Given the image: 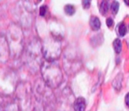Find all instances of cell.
Listing matches in <instances>:
<instances>
[{
  "instance_id": "cell-6",
  "label": "cell",
  "mask_w": 129,
  "mask_h": 111,
  "mask_svg": "<svg viewBox=\"0 0 129 111\" xmlns=\"http://www.w3.org/2000/svg\"><path fill=\"white\" fill-rule=\"evenodd\" d=\"M89 26L92 28V30L98 31L101 27V21H100V20H99V18H97L96 16L91 17L89 20Z\"/></svg>"
},
{
  "instance_id": "cell-2",
  "label": "cell",
  "mask_w": 129,
  "mask_h": 111,
  "mask_svg": "<svg viewBox=\"0 0 129 111\" xmlns=\"http://www.w3.org/2000/svg\"><path fill=\"white\" fill-rule=\"evenodd\" d=\"M6 37L9 46L10 55L14 58L19 57L23 50V34L21 29L15 24H12L8 28Z\"/></svg>"
},
{
  "instance_id": "cell-7",
  "label": "cell",
  "mask_w": 129,
  "mask_h": 111,
  "mask_svg": "<svg viewBox=\"0 0 129 111\" xmlns=\"http://www.w3.org/2000/svg\"><path fill=\"white\" fill-rule=\"evenodd\" d=\"M122 82H123V77H122V74L119 73L115 78V79L112 82V86H113V87H114V89H116L117 91H119V90L121 89Z\"/></svg>"
},
{
  "instance_id": "cell-14",
  "label": "cell",
  "mask_w": 129,
  "mask_h": 111,
  "mask_svg": "<svg viewBox=\"0 0 129 111\" xmlns=\"http://www.w3.org/2000/svg\"><path fill=\"white\" fill-rule=\"evenodd\" d=\"M47 12V6H43L40 7V15L41 16H45Z\"/></svg>"
},
{
  "instance_id": "cell-13",
  "label": "cell",
  "mask_w": 129,
  "mask_h": 111,
  "mask_svg": "<svg viewBox=\"0 0 129 111\" xmlns=\"http://www.w3.org/2000/svg\"><path fill=\"white\" fill-rule=\"evenodd\" d=\"M91 5V0H82V6L84 9H88Z\"/></svg>"
},
{
  "instance_id": "cell-3",
  "label": "cell",
  "mask_w": 129,
  "mask_h": 111,
  "mask_svg": "<svg viewBox=\"0 0 129 111\" xmlns=\"http://www.w3.org/2000/svg\"><path fill=\"white\" fill-rule=\"evenodd\" d=\"M10 49L6 35H0V62L6 63L10 57Z\"/></svg>"
},
{
  "instance_id": "cell-16",
  "label": "cell",
  "mask_w": 129,
  "mask_h": 111,
  "mask_svg": "<svg viewBox=\"0 0 129 111\" xmlns=\"http://www.w3.org/2000/svg\"><path fill=\"white\" fill-rule=\"evenodd\" d=\"M125 103L129 107V93H127L125 96Z\"/></svg>"
},
{
  "instance_id": "cell-9",
  "label": "cell",
  "mask_w": 129,
  "mask_h": 111,
  "mask_svg": "<svg viewBox=\"0 0 129 111\" xmlns=\"http://www.w3.org/2000/svg\"><path fill=\"white\" fill-rule=\"evenodd\" d=\"M113 48H114V51L117 54H119L122 50V42L119 39H115L113 41Z\"/></svg>"
},
{
  "instance_id": "cell-4",
  "label": "cell",
  "mask_w": 129,
  "mask_h": 111,
  "mask_svg": "<svg viewBox=\"0 0 129 111\" xmlns=\"http://www.w3.org/2000/svg\"><path fill=\"white\" fill-rule=\"evenodd\" d=\"M3 111H21V107H20L17 100H12L6 102Z\"/></svg>"
},
{
  "instance_id": "cell-5",
  "label": "cell",
  "mask_w": 129,
  "mask_h": 111,
  "mask_svg": "<svg viewBox=\"0 0 129 111\" xmlns=\"http://www.w3.org/2000/svg\"><path fill=\"white\" fill-rule=\"evenodd\" d=\"M74 111H85L86 109V100L83 97H79L74 103Z\"/></svg>"
},
{
  "instance_id": "cell-15",
  "label": "cell",
  "mask_w": 129,
  "mask_h": 111,
  "mask_svg": "<svg viewBox=\"0 0 129 111\" xmlns=\"http://www.w3.org/2000/svg\"><path fill=\"white\" fill-rule=\"evenodd\" d=\"M113 24H114V21H113V20L111 18H108L106 20V25H107L108 27H111L113 26Z\"/></svg>"
},
{
  "instance_id": "cell-12",
  "label": "cell",
  "mask_w": 129,
  "mask_h": 111,
  "mask_svg": "<svg viewBox=\"0 0 129 111\" xmlns=\"http://www.w3.org/2000/svg\"><path fill=\"white\" fill-rule=\"evenodd\" d=\"M111 12L113 13V14H117L118 12V9H119V3H118V1H113L111 6Z\"/></svg>"
},
{
  "instance_id": "cell-1",
  "label": "cell",
  "mask_w": 129,
  "mask_h": 111,
  "mask_svg": "<svg viewBox=\"0 0 129 111\" xmlns=\"http://www.w3.org/2000/svg\"><path fill=\"white\" fill-rule=\"evenodd\" d=\"M42 75L45 84L51 88L60 86L63 80V74L57 63L54 61H46L42 65Z\"/></svg>"
},
{
  "instance_id": "cell-18",
  "label": "cell",
  "mask_w": 129,
  "mask_h": 111,
  "mask_svg": "<svg viewBox=\"0 0 129 111\" xmlns=\"http://www.w3.org/2000/svg\"><path fill=\"white\" fill-rule=\"evenodd\" d=\"M38 1H39V2H40V1H42V0H38Z\"/></svg>"
},
{
  "instance_id": "cell-11",
  "label": "cell",
  "mask_w": 129,
  "mask_h": 111,
  "mask_svg": "<svg viewBox=\"0 0 129 111\" xmlns=\"http://www.w3.org/2000/svg\"><path fill=\"white\" fill-rule=\"evenodd\" d=\"M64 13H66V14L69 15V16H72L75 13V8L72 5H67L64 6Z\"/></svg>"
},
{
  "instance_id": "cell-17",
  "label": "cell",
  "mask_w": 129,
  "mask_h": 111,
  "mask_svg": "<svg viewBox=\"0 0 129 111\" xmlns=\"http://www.w3.org/2000/svg\"><path fill=\"white\" fill-rule=\"evenodd\" d=\"M124 2L126 6H129V0H124Z\"/></svg>"
},
{
  "instance_id": "cell-10",
  "label": "cell",
  "mask_w": 129,
  "mask_h": 111,
  "mask_svg": "<svg viewBox=\"0 0 129 111\" xmlns=\"http://www.w3.org/2000/svg\"><path fill=\"white\" fill-rule=\"evenodd\" d=\"M118 33L120 36H125L127 33V28L125 23H120L118 27Z\"/></svg>"
},
{
  "instance_id": "cell-8",
  "label": "cell",
  "mask_w": 129,
  "mask_h": 111,
  "mask_svg": "<svg viewBox=\"0 0 129 111\" xmlns=\"http://www.w3.org/2000/svg\"><path fill=\"white\" fill-rule=\"evenodd\" d=\"M109 11V4L106 0H103L100 4V13L103 15H105Z\"/></svg>"
}]
</instances>
